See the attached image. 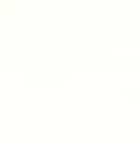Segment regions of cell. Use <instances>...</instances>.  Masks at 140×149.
Instances as JSON below:
<instances>
[]
</instances>
